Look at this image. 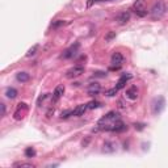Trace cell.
<instances>
[{
	"label": "cell",
	"mask_w": 168,
	"mask_h": 168,
	"mask_svg": "<svg viewBox=\"0 0 168 168\" xmlns=\"http://www.w3.org/2000/svg\"><path fill=\"white\" fill-rule=\"evenodd\" d=\"M166 3L164 2H161V0H159V2H156L154 5H153V8H151V17L153 19H161L164 16L166 13Z\"/></svg>",
	"instance_id": "6da1fadb"
},
{
	"label": "cell",
	"mask_w": 168,
	"mask_h": 168,
	"mask_svg": "<svg viewBox=\"0 0 168 168\" xmlns=\"http://www.w3.org/2000/svg\"><path fill=\"white\" fill-rule=\"evenodd\" d=\"M133 12L135 13L138 17H144L147 15V7L144 0H137L135 3L133 4Z\"/></svg>",
	"instance_id": "7a4b0ae2"
},
{
	"label": "cell",
	"mask_w": 168,
	"mask_h": 168,
	"mask_svg": "<svg viewBox=\"0 0 168 168\" xmlns=\"http://www.w3.org/2000/svg\"><path fill=\"white\" fill-rule=\"evenodd\" d=\"M164 105H166V100L163 96H159V97H156L154 99V101H153V105H151V110H153V114H159L161 110L164 109Z\"/></svg>",
	"instance_id": "3957f363"
},
{
	"label": "cell",
	"mask_w": 168,
	"mask_h": 168,
	"mask_svg": "<svg viewBox=\"0 0 168 168\" xmlns=\"http://www.w3.org/2000/svg\"><path fill=\"white\" fill-rule=\"evenodd\" d=\"M82 74H84V66L77 64V66L71 67V69L66 72V77H69V79H74V77L80 76Z\"/></svg>",
	"instance_id": "277c9868"
},
{
	"label": "cell",
	"mask_w": 168,
	"mask_h": 168,
	"mask_svg": "<svg viewBox=\"0 0 168 168\" xmlns=\"http://www.w3.org/2000/svg\"><path fill=\"white\" fill-rule=\"evenodd\" d=\"M79 46H80V45L77 43V42H76L75 45H71V46L62 54V58H63V59H70V58H72V57H74V55L76 54V51H77V49H79Z\"/></svg>",
	"instance_id": "5b68a950"
},
{
	"label": "cell",
	"mask_w": 168,
	"mask_h": 168,
	"mask_svg": "<svg viewBox=\"0 0 168 168\" xmlns=\"http://www.w3.org/2000/svg\"><path fill=\"white\" fill-rule=\"evenodd\" d=\"M124 60H125L124 55H122L121 53H118V51L113 53V55H112V58H110V62H112V64L116 66V67H120L122 63H124Z\"/></svg>",
	"instance_id": "8992f818"
},
{
	"label": "cell",
	"mask_w": 168,
	"mask_h": 168,
	"mask_svg": "<svg viewBox=\"0 0 168 168\" xmlns=\"http://www.w3.org/2000/svg\"><path fill=\"white\" fill-rule=\"evenodd\" d=\"M28 110V105L25 104V103H20L19 105H17V109H16V112H15V120H21L22 117V114L25 113V112Z\"/></svg>",
	"instance_id": "52a82bcc"
},
{
	"label": "cell",
	"mask_w": 168,
	"mask_h": 168,
	"mask_svg": "<svg viewBox=\"0 0 168 168\" xmlns=\"http://www.w3.org/2000/svg\"><path fill=\"white\" fill-rule=\"evenodd\" d=\"M126 130H127V126L121 120L116 121L110 127V131H116V133H122V131H126Z\"/></svg>",
	"instance_id": "ba28073f"
},
{
	"label": "cell",
	"mask_w": 168,
	"mask_h": 168,
	"mask_svg": "<svg viewBox=\"0 0 168 168\" xmlns=\"http://www.w3.org/2000/svg\"><path fill=\"white\" fill-rule=\"evenodd\" d=\"M100 91H101V87H100L99 83H91L87 88V92L89 96H96V95L100 93Z\"/></svg>",
	"instance_id": "9c48e42d"
},
{
	"label": "cell",
	"mask_w": 168,
	"mask_h": 168,
	"mask_svg": "<svg viewBox=\"0 0 168 168\" xmlns=\"http://www.w3.org/2000/svg\"><path fill=\"white\" fill-rule=\"evenodd\" d=\"M116 20H117V22H118L120 25H125L126 22L130 21V12H126V11L125 12H121L118 16H117Z\"/></svg>",
	"instance_id": "30bf717a"
},
{
	"label": "cell",
	"mask_w": 168,
	"mask_h": 168,
	"mask_svg": "<svg viewBox=\"0 0 168 168\" xmlns=\"http://www.w3.org/2000/svg\"><path fill=\"white\" fill-rule=\"evenodd\" d=\"M130 79H131V75H130V74H124V75H122L120 79H118V82H117L116 88L120 91L121 88H124V87H125V84H126L129 80H130Z\"/></svg>",
	"instance_id": "8fae6325"
},
{
	"label": "cell",
	"mask_w": 168,
	"mask_h": 168,
	"mask_svg": "<svg viewBox=\"0 0 168 168\" xmlns=\"http://www.w3.org/2000/svg\"><path fill=\"white\" fill-rule=\"evenodd\" d=\"M88 109V105L87 104H82L79 106H76V108L71 112V116H75V117H79V116H83L84 112Z\"/></svg>",
	"instance_id": "7c38bea8"
},
{
	"label": "cell",
	"mask_w": 168,
	"mask_h": 168,
	"mask_svg": "<svg viewBox=\"0 0 168 168\" xmlns=\"http://www.w3.org/2000/svg\"><path fill=\"white\" fill-rule=\"evenodd\" d=\"M126 97L130 99V100H137L138 97V88L137 87H130L126 89Z\"/></svg>",
	"instance_id": "4fadbf2b"
},
{
	"label": "cell",
	"mask_w": 168,
	"mask_h": 168,
	"mask_svg": "<svg viewBox=\"0 0 168 168\" xmlns=\"http://www.w3.org/2000/svg\"><path fill=\"white\" fill-rule=\"evenodd\" d=\"M116 151V144L113 142H110V141H106L104 143V146H103V153L105 154H112V153H114Z\"/></svg>",
	"instance_id": "5bb4252c"
},
{
	"label": "cell",
	"mask_w": 168,
	"mask_h": 168,
	"mask_svg": "<svg viewBox=\"0 0 168 168\" xmlns=\"http://www.w3.org/2000/svg\"><path fill=\"white\" fill-rule=\"evenodd\" d=\"M63 93H64V86H57L54 89V99L55 100H58L63 96Z\"/></svg>",
	"instance_id": "9a60e30c"
},
{
	"label": "cell",
	"mask_w": 168,
	"mask_h": 168,
	"mask_svg": "<svg viewBox=\"0 0 168 168\" xmlns=\"http://www.w3.org/2000/svg\"><path fill=\"white\" fill-rule=\"evenodd\" d=\"M16 79H17V82H20V83H26L30 79V76L28 72H19V74L16 75Z\"/></svg>",
	"instance_id": "2e32d148"
},
{
	"label": "cell",
	"mask_w": 168,
	"mask_h": 168,
	"mask_svg": "<svg viewBox=\"0 0 168 168\" xmlns=\"http://www.w3.org/2000/svg\"><path fill=\"white\" fill-rule=\"evenodd\" d=\"M5 96H7L8 99H15L16 96H17V91H16L15 88H8L7 91H5Z\"/></svg>",
	"instance_id": "e0dca14e"
},
{
	"label": "cell",
	"mask_w": 168,
	"mask_h": 168,
	"mask_svg": "<svg viewBox=\"0 0 168 168\" xmlns=\"http://www.w3.org/2000/svg\"><path fill=\"white\" fill-rule=\"evenodd\" d=\"M87 105H88V109H97L101 106V103L97 101V100H92V101H89Z\"/></svg>",
	"instance_id": "ac0fdd59"
},
{
	"label": "cell",
	"mask_w": 168,
	"mask_h": 168,
	"mask_svg": "<svg viewBox=\"0 0 168 168\" xmlns=\"http://www.w3.org/2000/svg\"><path fill=\"white\" fill-rule=\"evenodd\" d=\"M25 156L26 158H33V156H36V150L33 147H28L25 150Z\"/></svg>",
	"instance_id": "d6986e66"
},
{
	"label": "cell",
	"mask_w": 168,
	"mask_h": 168,
	"mask_svg": "<svg viewBox=\"0 0 168 168\" xmlns=\"http://www.w3.org/2000/svg\"><path fill=\"white\" fill-rule=\"evenodd\" d=\"M37 50H38V45H34V46H32L29 50H28V53H26V57L29 58V57H33L36 53H37Z\"/></svg>",
	"instance_id": "ffe728a7"
},
{
	"label": "cell",
	"mask_w": 168,
	"mask_h": 168,
	"mask_svg": "<svg viewBox=\"0 0 168 168\" xmlns=\"http://www.w3.org/2000/svg\"><path fill=\"white\" fill-rule=\"evenodd\" d=\"M13 167H25V168H34V164L32 163H25V161H20V163H15Z\"/></svg>",
	"instance_id": "44dd1931"
},
{
	"label": "cell",
	"mask_w": 168,
	"mask_h": 168,
	"mask_svg": "<svg viewBox=\"0 0 168 168\" xmlns=\"http://www.w3.org/2000/svg\"><path fill=\"white\" fill-rule=\"evenodd\" d=\"M117 92H118V89L114 87L112 89H108V91L105 92V95H106V96H109V97H113V96H116V95H117Z\"/></svg>",
	"instance_id": "7402d4cb"
},
{
	"label": "cell",
	"mask_w": 168,
	"mask_h": 168,
	"mask_svg": "<svg viewBox=\"0 0 168 168\" xmlns=\"http://www.w3.org/2000/svg\"><path fill=\"white\" fill-rule=\"evenodd\" d=\"M64 24H66V21H63V20H57V21L53 22L51 26L55 29V28H59V26H62V25H64Z\"/></svg>",
	"instance_id": "603a6c76"
},
{
	"label": "cell",
	"mask_w": 168,
	"mask_h": 168,
	"mask_svg": "<svg viewBox=\"0 0 168 168\" xmlns=\"http://www.w3.org/2000/svg\"><path fill=\"white\" fill-rule=\"evenodd\" d=\"M114 37H116V32H109L108 36H105V41H110V40H113Z\"/></svg>",
	"instance_id": "cb8c5ba5"
},
{
	"label": "cell",
	"mask_w": 168,
	"mask_h": 168,
	"mask_svg": "<svg viewBox=\"0 0 168 168\" xmlns=\"http://www.w3.org/2000/svg\"><path fill=\"white\" fill-rule=\"evenodd\" d=\"M97 2H100V0H88V2H87V7L91 8L92 5H93L95 3H97Z\"/></svg>",
	"instance_id": "d4e9b609"
},
{
	"label": "cell",
	"mask_w": 168,
	"mask_h": 168,
	"mask_svg": "<svg viewBox=\"0 0 168 168\" xmlns=\"http://www.w3.org/2000/svg\"><path fill=\"white\" fill-rule=\"evenodd\" d=\"M95 76H96V77H105L106 76V74H105V72H96V74H95Z\"/></svg>",
	"instance_id": "484cf974"
},
{
	"label": "cell",
	"mask_w": 168,
	"mask_h": 168,
	"mask_svg": "<svg viewBox=\"0 0 168 168\" xmlns=\"http://www.w3.org/2000/svg\"><path fill=\"white\" fill-rule=\"evenodd\" d=\"M71 112L72 110H67V112H64V113H62V118H67L69 116H71Z\"/></svg>",
	"instance_id": "4316f807"
},
{
	"label": "cell",
	"mask_w": 168,
	"mask_h": 168,
	"mask_svg": "<svg viewBox=\"0 0 168 168\" xmlns=\"http://www.w3.org/2000/svg\"><path fill=\"white\" fill-rule=\"evenodd\" d=\"M0 108H2V117L5 116V105L4 104H0Z\"/></svg>",
	"instance_id": "83f0119b"
},
{
	"label": "cell",
	"mask_w": 168,
	"mask_h": 168,
	"mask_svg": "<svg viewBox=\"0 0 168 168\" xmlns=\"http://www.w3.org/2000/svg\"><path fill=\"white\" fill-rule=\"evenodd\" d=\"M134 126H135V129H138V130H142V129L144 127V124H135Z\"/></svg>",
	"instance_id": "f1b7e54d"
}]
</instances>
